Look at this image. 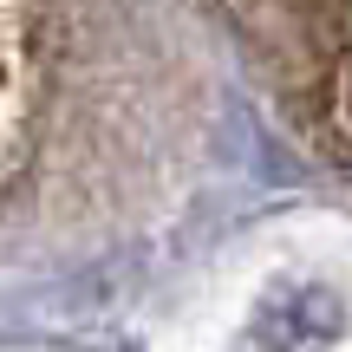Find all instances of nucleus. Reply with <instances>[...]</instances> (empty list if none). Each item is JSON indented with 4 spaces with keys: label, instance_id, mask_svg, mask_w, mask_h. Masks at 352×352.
<instances>
[{
    "label": "nucleus",
    "instance_id": "obj_1",
    "mask_svg": "<svg viewBox=\"0 0 352 352\" xmlns=\"http://www.w3.org/2000/svg\"><path fill=\"white\" fill-rule=\"evenodd\" d=\"M274 98L340 170H352V0H222Z\"/></svg>",
    "mask_w": 352,
    "mask_h": 352
}]
</instances>
